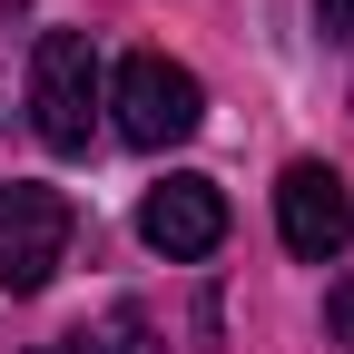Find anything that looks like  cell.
Wrapping results in <instances>:
<instances>
[{
    "label": "cell",
    "instance_id": "cell-8",
    "mask_svg": "<svg viewBox=\"0 0 354 354\" xmlns=\"http://www.w3.org/2000/svg\"><path fill=\"white\" fill-rule=\"evenodd\" d=\"M315 30L325 39H354V0H315Z\"/></svg>",
    "mask_w": 354,
    "mask_h": 354
},
{
    "label": "cell",
    "instance_id": "cell-5",
    "mask_svg": "<svg viewBox=\"0 0 354 354\" xmlns=\"http://www.w3.org/2000/svg\"><path fill=\"white\" fill-rule=\"evenodd\" d=\"M138 236L167 256V266H197L227 246V197H216V177H167V187L138 197Z\"/></svg>",
    "mask_w": 354,
    "mask_h": 354
},
{
    "label": "cell",
    "instance_id": "cell-1",
    "mask_svg": "<svg viewBox=\"0 0 354 354\" xmlns=\"http://www.w3.org/2000/svg\"><path fill=\"white\" fill-rule=\"evenodd\" d=\"M99 109H109V88H99L88 30H39V50H30V128L59 158H79L88 138H99Z\"/></svg>",
    "mask_w": 354,
    "mask_h": 354
},
{
    "label": "cell",
    "instance_id": "cell-2",
    "mask_svg": "<svg viewBox=\"0 0 354 354\" xmlns=\"http://www.w3.org/2000/svg\"><path fill=\"white\" fill-rule=\"evenodd\" d=\"M109 109H118V138H128V148H177V138H197L207 88H197L187 59H167V50H128L118 79H109Z\"/></svg>",
    "mask_w": 354,
    "mask_h": 354
},
{
    "label": "cell",
    "instance_id": "cell-4",
    "mask_svg": "<svg viewBox=\"0 0 354 354\" xmlns=\"http://www.w3.org/2000/svg\"><path fill=\"white\" fill-rule=\"evenodd\" d=\"M276 236H286V256H305V266H325V256L354 246V187H344L325 158H295V167L276 177Z\"/></svg>",
    "mask_w": 354,
    "mask_h": 354
},
{
    "label": "cell",
    "instance_id": "cell-6",
    "mask_svg": "<svg viewBox=\"0 0 354 354\" xmlns=\"http://www.w3.org/2000/svg\"><path fill=\"white\" fill-rule=\"evenodd\" d=\"M59 354H167V344H158V325L138 315V305H109V315H99V325H79Z\"/></svg>",
    "mask_w": 354,
    "mask_h": 354
},
{
    "label": "cell",
    "instance_id": "cell-3",
    "mask_svg": "<svg viewBox=\"0 0 354 354\" xmlns=\"http://www.w3.org/2000/svg\"><path fill=\"white\" fill-rule=\"evenodd\" d=\"M69 236H79V207L39 177H10L0 187V295H39L69 266Z\"/></svg>",
    "mask_w": 354,
    "mask_h": 354
},
{
    "label": "cell",
    "instance_id": "cell-7",
    "mask_svg": "<svg viewBox=\"0 0 354 354\" xmlns=\"http://www.w3.org/2000/svg\"><path fill=\"white\" fill-rule=\"evenodd\" d=\"M325 335H335V344H344V354H354V276H344V286H335V295H325Z\"/></svg>",
    "mask_w": 354,
    "mask_h": 354
}]
</instances>
